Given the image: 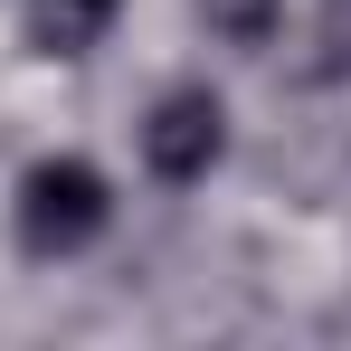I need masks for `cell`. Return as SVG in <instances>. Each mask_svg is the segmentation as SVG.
I'll list each match as a JSON object with an SVG mask.
<instances>
[{
	"instance_id": "2",
	"label": "cell",
	"mask_w": 351,
	"mask_h": 351,
	"mask_svg": "<svg viewBox=\"0 0 351 351\" xmlns=\"http://www.w3.org/2000/svg\"><path fill=\"white\" fill-rule=\"evenodd\" d=\"M219 152H228V105H219L209 86H171V95L143 114V162H152V180H171V190L209 180Z\"/></svg>"
},
{
	"instance_id": "4",
	"label": "cell",
	"mask_w": 351,
	"mask_h": 351,
	"mask_svg": "<svg viewBox=\"0 0 351 351\" xmlns=\"http://www.w3.org/2000/svg\"><path fill=\"white\" fill-rule=\"evenodd\" d=\"M276 10H285V0H199V19H209L219 38H237V48L276 38Z\"/></svg>"
},
{
	"instance_id": "3",
	"label": "cell",
	"mask_w": 351,
	"mask_h": 351,
	"mask_svg": "<svg viewBox=\"0 0 351 351\" xmlns=\"http://www.w3.org/2000/svg\"><path fill=\"white\" fill-rule=\"evenodd\" d=\"M105 10H114V0H38V38H48V58H76V38H95Z\"/></svg>"
},
{
	"instance_id": "1",
	"label": "cell",
	"mask_w": 351,
	"mask_h": 351,
	"mask_svg": "<svg viewBox=\"0 0 351 351\" xmlns=\"http://www.w3.org/2000/svg\"><path fill=\"white\" fill-rule=\"evenodd\" d=\"M105 219H114V190H105V171L95 162H38V171L19 180V199H10V228H19V247L29 256H76V247H95L105 237Z\"/></svg>"
}]
</instances>
